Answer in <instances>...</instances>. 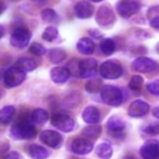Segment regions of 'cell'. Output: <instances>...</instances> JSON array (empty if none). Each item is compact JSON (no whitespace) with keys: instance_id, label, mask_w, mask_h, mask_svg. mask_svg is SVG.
Returning a JSON list of instances; mask_svg holds the SVG:
<instances>
[{"instance_id":"1","label":"cell","mask_w":159,"mask_h":159,"mask_svg":"<svg viewBox=\"0 0 159 159\" xmlns=\"http://www.w3.org/2000/svg\"><path fill=\"white\" fill-rule=\"evenodd\" d=\"M101 98L106 104L113 106V107L120 106L124 102V96H123L122 89L116 86H112V84H106L102 87Z\"/></svg>"},{"instance_id":"2","label":"cell","mask_w":159,"mask_h":159,"mask_svg":"<svg viewBox=\"0 0 159 159\" xmlns=\"http://www.w3.org/2000/svg\"><path fill=\"white\" fill-rule=\"evenodd\" d=\"M25 78H26V72H24L21 68H19L15 65L7 67L2 72V82L9 88H12V87L21 84Z\"/></svg>"},{"instance_id":"3","label":"cell","mask_w":159,"mask_h":159,"mask_svg":"<svg viewBox=\"0 0 159 159\" xmlns=\"http://www.w3.org/2000/svg\"><path fill=\"white\" fill-rule=\"evenodd\" d=\"M11 134L17 138V139H22V140H26V139H32L35 135H36V128L26 119H22V120H19L16 124L12 125L11 128Z\"/></svg>"},{"instance_id":"4","label":"cell","mask_w":159,"mask_h":159,"mask_svg":"<svg viewBox=\"0 0 159 159\" xmlns=\"http://www.w3.org/2000/svg\"><path fill=\"white\" fill-rule=\"evenodd\" d=\"M99 75L103 77V78H107V80H116V78H119L122 75H123V68H122V65L117 61H113V60H108V61H104L101 66H99Z\"/></svg>"},{"instance_id":"5","label":"cell","mask_w":159,"mask_h":159,"mask_svg":"<svg viewBox=\"0 0 159 159\" xmlns=\"http://www.w3.org/2000/svg\"><path fill=\"white\" fill-rule=\"evenodd\" d=\"M30 39L31 32L26 27H16L10 36V43L16 48H24L30 42Z\"/></svg>"},{"instance_id":"6","label":"cell","mask_w":159,"mask_h":159,"mask_svg":"<svg viewBox=\"0 0 159 159\" xmlns=\"http://www.w3.org/2000/svg\"><path fill=\"white\" fill-rule=\"evenodd\" d=\"M51 123L55 128L62 132H71L75 127V120L66 113H53L51 117Z\"/></svg>"},{"instance_id":"7","label":"cell","mask_w":159,"mask_h":159,"mask_svg":"<svg viewBox=\"0 0 159 159\" xmlns=\"http://www.w3.org/2000/svg\"><path fill=\"white\" fill-rule=\"evenodd\" d=\"M140 157L143 159H159V140L149 139L140 147Z\"/></svg>"},{"instance_id":"8","label":"cell","mask_w":159,"mask_h":159,"mask_svg":"<svg viewBox=\"0 0 159 159\" xmlns=\"http://www.w3.org/2000/svg\"><path fill=\"white\" fill-rule=\"evenodd\" d=\"M132 68L137 72L148 73V72H154L158 68V63L149 57H138L133 61Z\"/></svg>"},{"instance_id":"9","label":"cell","mask_w":159,"mask_h":159,"mask_svg":"<svg viewBox=\"0 0 159 159\" xmlns=\"http://www.w3.org/2000/svg\"><path fill=\"white\" fill-rule=\"evenodd\" d=\"M93 149V143L87 138H75L71 143V152L77 155H86Z\"/></svg>"},{"instance_id":"10","label":"cell","mask_w":159,"mask_h":159,"mask_svg":"<svg viewBox=\"0 0 159 159\" xmlns=\"http://www.w3.org/2000/svg\"><path fill=\"white\" fill-rule=\"evenodd\" d=\"M140 9V4L134 0H122L117 4V11L122 17H130Z\"/></svg>"},{"instance_id":"11","label":"cell","mask_w":159,"mask_h":159,"mask_svg":"<svg viewBox=\"0 0 159 159\" xmlns=\"http://www.w3.org/2000/svg\"><path fill=\"white\" fill-rule=\"evenodd\" d=\"M96 72H97V61L94 58H84L80 61L78 77L89 78V77H93Z\"/></svg>"},{"instance_id":"12","label":"cell","mask_w":159,"mask_h":159,"mask_svg":"<svg viewBox=\"0 0 159 159\" xmlns=\"http://www.w3.org/2000/svg\"><path fill=\"white\" fill-rule=\"evenodd\" d=\"M107 128L108 133L116 138H123L124 137V129H125V123L122 118L119 117H111L107 122Z\"/></svg>"},{"instance_id":"13","label":"cell","mask_w":159,"mask_h":159,"mask_svg":"<svg viewBox=\"0 0 159 159\" xmlns=\"http://www.w3.org/2000/svg\"><path fill=\"white\" fill-rule=\"evenodd\" d=\"M40 139L43 144L51 148H58L62 144V135L56 130H43L40 133Z\"/></svg>"},{"instance_id":"14","label":"cell","mask_w":159,"mask_h":159,"mask_svg":"<svg viewBox=\"0 0 159 159\" xmlns=\"http://www.w3.org/2000/svg\"><path fill=\"white\" fill-rule=\"evenodd\" d=\"M96 20L99 25L107 26L114 21V14L109 5H102L96 14Z\"/></svg>"},{"instance_id":"15","label":"cell","mask_w":159,"mask_h":159,"mask_svg":"<svg viewBox=\"0 0 159 159\" xmlns=\"http://www.w3.org/2000/svg\"><path fill=\"white\" fill-rule=\"evenodd\" d=\"M148 112H149V104L140 99L133 101L128 108V114L130 117H143Z\"/></svg>"},{"instance_id":"16","label":"cell","mask_w":159,"mask_h":159,"mask_svg":"<svg viewBox=\"0 0 159 159\" xmlns=\"http://www.w3.org/2000/svg\"><path fill=\"white\" fill-rule=\"evenodd\" d=\"M82 118L86 123L91 124H97L101 122V113L98 111V108L93 107V106H88L84 108L83 113H82Z\"/></svg>"},{"instance_id":"17","label":"cell","mask_w":159,"mask_h":159,"mask_svg":"<svg viewBox=\"0 0 159 159\" xmlns=\"http://www.w3.org/2000/svg\"><path fill=\"white\" fill-rule=\"evenodd\" d=\"M75 14L78 19H87L93 14V6L88 1H78L75 5Z\"/></svg>"},{"instance_id":"18","label":"cell","mask_w":159,"mask_h":159,"mask_svg":"<svg viewBox=\"0 0 159 159\" xmlns=\"http://www.w3.org/2000/svg\"><path fill=\"white\" fill-rule=\"evenodd\" d=\"M70 70L67 67H55L51 70V80L55 83H65L68 78H70Z\"/></svg>"},{"instance_id":"19","label":"cell","mask_w":159,"mask_h":159,"mask_svg":"<svg viewBox=\"0 0 159 159\" xmlns=\"http://www.w3.org/2000/svg\"><path fill=\"white\" fill-rule=\"evenodd\" d=\"M27 153L32 159H46L50 155V152L39 144H31L27 148Z\"/></svg>"},{"instance_id":"20","label":"cell","mask_w":159,"mask_h":159,"mask_svg":"<svg viewBox=\"0 0 159 159\" xmlns=\"http://www.w3.org/2000/svg\"><path fill=\"white\" fill-rule=\"evenodd\" d=\"M77 50L83 55H91L94 51V42L92 39L82 37L77 42Z\"/></svg>"},{"instance_id":"21","label":"cell","mask_w":159,"mask_h":159,"mask_svg":"<svg viewBox=\"0 0 159 159\" xmlns=\"http://www.w3.org/2000/svg\"><path fill=\"white\" fill-rule=\"evenodd\" d=\"M15 66H17L19 68H21L24 72H31V71H34L36 68L37 65H36V62L34 60H31L29 57H20L16 61Z\"/></svg>"},{"instance_id":"22","label":"cell","mask_w":159,"mask_h":159,"mask_svg":"<svg viewBox=\"0 0 159 159\" xmlns=\"http://www.w3.org/2000/svg\"><path fill=\"white\" fill-rule=\"evenodd\" d=\"M48 60L52 63H60L66 60V52L62 48H51L48 52Z\"/></svg>"},{"instance_id":"23","label":"cell","mask_w":159,"mask_h":159,"mask_svg":"<svg viewBox=\"0 0 159 159\" xmlns=\"http://www.w3.org/2000/svg\"><path fill=\"white\" fill-rule=\"evenodd\" d=\"M96 154L101 158V159H109L113 154V149L112 145L108 143H102L96 148Z\"/></svg>"},{"instance_id":"24","label":"cell","mask_w":159,"mask_h":159,"mask_svg":"<svg viewBox=\"0 0 159 159\" xmlns=\"http://www.w3.org/2000/svg\"><path fill=\"white\" fill-rule=\"evenodd\" d=\"M48 119V113L45 109L41 108H36L32 113H31V120L37 123V124H43L45 122H47Z\"/></svg>"},{"instance_id":"25","label":"cell","mask_w":159,"mask_h":159,"mask_svg":"<svg viewBox=\"0 0 159 159\" xmlns=\"http://www.w3.org/2000/svg\"><path fill=\"white\" fill-rule=\"evenodd\" d=\"M99 48H101V51H102L103 55L109 56V55H112V53L114 52V50H116V43H114V41H113L112 39H103V40L101 41Z\"/></svg>"},{"instance_id":"26","label":"cell","mask_w":159,"mask_h":159,"mask_svg":"<svg viewBox=\"0 0 159 159\" xmlns=\"http://www.w3.org/2000/svg\"><path fill=\"white\" fill-rule=\"evenodd\" d=\"M82 134H83L87 139H96V138H98L99 134H101V127H99V125H96V124H91V125L83 128Z\"/></svg>"},{"instance_id":"27","label":"cell","mask_w":159,"mask_h":159,"mask_svg":"<svg viewBox=\"0 0 159 159\" xmlns=\"http://www.w3.org/2000/svg\"><path fill=\"white\" fill-rule=\"evenodd\" d=\"M15 113V107L14 106H5L2 107V109L0 111V122L6 124L11 120L12 116Z\"/></svg>"},{"instance_id":"28","label":"cell","mask_w":159,"mask_h":159,"mask_svg":"<svg viewBox=\"0 0 159 159\" xmlns=\"http://www.w3.org/2000/svg\"><path fill=\"white\" fill-rule=\"evenodd\" d=\"M41 17L46 22H58L60 21V17L53 9H43L41 11Z\"/></svg>"},{"instance_id":"29","label":"cell","mask_w":159,"mask_h":159,"mask_svg":"<svg viewBox=\"0 0 159 159\" xmlns=\"http://www.w3.org/2000/svg\"><path fill=\"white\" fill-rule=\"evenodd\" d=\"M57 36H58V31H57V29H56L55 26H48V27H46L45 31H43V34H42V39L46 40V41H50V42L53 41Z\"/></svg>"},{"instance_id":"30","label":"cell","mask_w":159,"mask_h":159,"mask_svg":"<svg viewBox=\"0 0 159 159\" xmlns=\"http://www.w3.org/2000/svg\"><path fill=\"white\" fill-rule=\"evenodd\" d=\"M142 84H143V78L140 77V76H138V75H134V76H132V78H130V81H129V88L132 89V91H134V92H138V91H140V88H142Z\"/></svg>"},{"instance_id":"31","label":"cell","mask_w":159,"mask_h":159,"mask_svg":"<svg viewBox=\"0 0 159 159\" xmlns=\"http://www.w3.org/2000/svg\"><path fill=\"white\" fill-rule=\"evenodd\" d=\"M143 132L149 134V135H157L159 134V120H155V122H152L147 125L143 127Z\"/></svg>"},{"instance_id":"32","label":"cell","mask_w":159,"mask_h":159,"mask_svg":"<svg viewBox=\"0 0 159 159\" xmlns=\"http://www.w3.org/2000/svg\"><path fill=\"white\" fill-rule=\"evenodd\" d=\"M29 50H30V52H31L32 55H35V56H42V55L46 53V48H45L41 43H39V42L31 43Z\"/></svg>"},{"instance_id":"33","label":"cell","mask_w":159,"mask_h":159,"mask_svg":"<svg viewBox=\"0 0 159 159\" xmlns=\"http://www.w3.org/2000/svg\"><path fill=\"white\" fill-rule=\"evenodd\" d=\"M147 89H148L149 93L155 94V96H159V80L148 83V84H147Z\"/></svg>"},{"instance_id":"34","label":"cell","mask_w":159,"mask_h":159,"mask_svg":"<svg viewBox=\"0 0 159 159\" xmlns=\"http://www.w3.org/2000/svg\"><path fill=\"white\" fill-rule=\"evenodd\" d=\"M99 84H101L99 81H89L86 84V89L88 92H91V93H94V92H97L99 89Z\"/></svg>"},{"instance_id":"35","label":"cell","mask_w":159,"mask_h":159,"mask_svg":"<svg viewBox=\"0 0 159 159\" xmlns=\"http://www.w3.org/2000/svg\"><path fill=\"white\" fill-rule=\"evenodd\" d=\"M147 16H148L149 20H153V19H155V17H159V5L152 6V7L148 10Z\"/></svg>"},{"instance_id":"36","label":"cell","mask_w":159,"mask_h":159,"mask_svg":"<svg viewBox=\"0 0 159 159\" xmlns=\"http://www.w3.org/2000/svg\"><path fill=\"white\" fill-rule=\"evenodd\" d=\"M2 159H20V154L17 152H9L7 154L4 155Z\"/></svg>"},{"instance_id":"37","label":"cell","mask_w":159,"mask_h":159,"mask_svg":"<svg viewBox=\"0 0 159 159\" xmlns=\"http://www.w3.org/2000/svg\"><path fill=\"white\" fill-rule=\"evenodd\" d=\"M150 26L154 27V29H158V30H159V17H155V19L150 20Z\"/></svg>"},{"instance_id":"38","label":"cell","mask_w":159,"mask_h":159,"mask_svg":"<svg viewBox=\"0 0 159 159\" xmlns=\"http://www.w3.org/2000/svg\"><path fill=\"white\" fill-rule=\"evenodd\" d=\"M152 113H153V116H154L157 119H159V107H155Z\"/></svg>"},{"instance_id":"39","label":"cell","mask_w":159,"mask_h":159,"mask_svg":"<svg viewBox=\"0 0 159 159\" xmlns=\"http://www.w3.org/2000/svg\"><path fill=\"white\" fill-rule=\"evenodd\" d=\"M31 1H34V2L37 4V5H43V4L47 2V0H31Z\"/></svg>"},{"instance_id":"40","label":"cell","mask_w":159,"mask_h":159,"mask_svg":"<svg viewBox=\"0 0 159 159\" xmlns=\"http://www.w3.org/2000/svg\"><path fill=\"white\" fill-rule=\"evenodd\" d=\"M91 1H93V2H99V1H102V0H91Z\"/></svg>"},{"instance_id":"41","label":"cell","mask_w":159,"mask_h":159,"mask_svg":"<svg viewBox=\"0 0 159 159\" xmlns=\"http://www.w3.org/2000/svg\"><path fill=\"white\" fill-rule=\"evenodd\" d=\"M71 159H80V158H71Z\"/></svg>"}]
</instances>
